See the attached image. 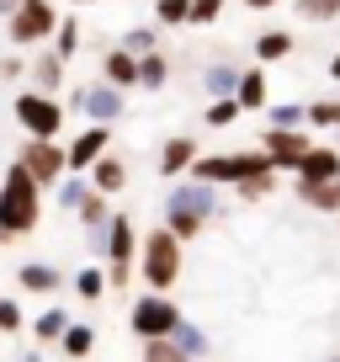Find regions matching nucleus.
Segmentation results:
<instances>
[{"mask_svg": "<svg viewBox=\"0 0 340 362\" xmlns=\"http://www.w3.org/2000/svg\"><path fill=\"white\" fill-rule=\"evenodd\" d=\"M37 224H43V187L11 160L6 176H0V245L11 250L16 240H27Z\"/></svg>", "mask_w": 340, "mask_h": 362, "instance_id": "1", "label": "nucleus"}, {"mask_svg": "<svg viewBox=\"0 0 340 362\" xmlns=\"http://www.w3.org/2000/svg\"><path fill=\"white\" fill-rule=\"evenodd\" d=\"M133 272H138V283H144V293H170L186 272V245L165 224H149L138 235V267Z\"/></svg>", "mask_w": 340, "mask_h": 362, "instance_id": "2", "label": "nucleus"}, {"mask_svg": "<svg viewBox=\"0 0 340 362\" xmlns=\"http://www.w3.org/2000/svg\"><path fill=\"white\" fill-rule=\"evenodd\" d=\"M261 170H277L261 149H224V155H197V165L186 176L202 181V187H218V192H234V187H245Z\"/></svg>", "mask_w": 340, "mask_h": 362, "instance_id": "3", "label": "nucleus"}, {"mask_svg": "<svg viewBox=\"0 0 340 362\" xmlns=\"http://www.w3.org/2000/svg\"><path fill=\"white\" fill-rule=\"evenodd\" d=\"M59 0H16V11L6 16V43L16 48V54H37V48L54 43L59 33Z\"/></svg>", "mask_w": 340, "mask_h": 362, "instance_id": "4", "label": "nucleus"}, {"mask_svg": "<svg viewBox=\"0 0 340 362\" xmlns=\"http://www.w3.org/2000/svg\"><path fill=\"white\" fill-rule=\"evenodd\" d=\"M59 102H64V117H85V123H96V128H112L117 117L128 112V90L107 86V80H80Z\"/></svg>", "mask_w": 340, "mask_h": 362, "instance_id": "5", "label": "nucleus"}, {"mask_svg": "<svg viewBox=\"0 0 340 362\" xmlns=\"http://www.w3.org/2000/svg\"><path fill=\"white\" fill-rule=\"evenodd\" d=\"M181 320L186 315L170 293H138L133 304H128V330H133V341H170Z\"/></svg>", "mask_w": 340, "mask_h": 362, "instance_id": "6", "label": "nucleus"}, {"mask_svg": "<svg viewBox=\"0 0 340 362\" xmlns=\"http://www.w3.org/2000/svg\"><path fill=\"white\" fill-rule=\"evenodd\" d=\"M11 117L27 128V139H64L69 134V117H64V102L59 96H43V90H16V102H11Z\"/></svg>", "mask_w": 340, "mask_h": 362, "instance_id": "7", "label": "nucleus"}, {"mask_svg": "<svg viewBox=\"0 0 340 362\" xmlns=\"http://www.w3.org/2000/svg\"><path fill=\"white\" fill-rule=\"evenodd\" d=\"M165 214H186V218H197V224H213V218L229 214V192L181 176V181H170V192H165Z\"/></svg>", "mask_w": 340, "mask_h": 362, "instance_id": "8", "label": "nucleus"}, {"mask_svg": "<svg viewBox=\"0 0 340 362\" xmlns=\"http://www.w3.org/2000/svg\"><path fill=\"white\" fill-rule=\"evenodd\" d=\"M16 165H22L43 192H54L59 181H64V139H22Z\"/></svg>", "mask_w": 340, "mask_h": 362, "instance_id": "9", "label": "nucleus"}, {"mask_svg": "<svg viewBox=\"0 0 340 362\" xmlns=\"http://www.w3.org/2000/svg\"><path fill=\"white\" fill-rule=\"evenodd\" d=\"M102 155H112V128H75V134L64 139V176H91V165Z\"/></svg>", "mask_w": 340, "mask_h": 362, "instance_id": "10", "label": "nucleus"}, {"mask_svg": "<svg viewBox=\"0 0 340 362\" xmlns=\"http://www.w3.org/2000/svg\"><path fill=\"white\" fill-rule=\"evenodd\" d=\"M308 144H314L308 128H261V144L255 149H261L277 170H298V160L308 155Z\"/></svg>", "mask_w": 340, "mask_h": 362, "instance_id": "11", "label": "nucleus"}, {"mask_svg": "<svg viewBox=\"0 0 340 362\" xmlns=\"http://www.w3.org/2000/svg\"><path fill=\"white\" fill-rule=\"evenodd\" d=\"M138 235H144V229H138L128 214H112V229H107V250H102V267H107V272H133V267H138Z\"/></svg>", "mask_w": 340, "mask_h": 362, "instance_id": "12", "label": "nucleus"}, {"mask_svg": "<svg viewBox=\"0 0 340 362\" xmlns=\"http://www.w3.org/2000/svg\"><path fill=\"white\" fill-rule=\"evenodd\" d=\"M64 267H54V261H16V288L32 298H59L64 293Z\"/></svg>", "mask_w": 340, "mask_h": 362, "instance_id": "13", "label": "nucleus"}, {"mask_svg": "<svg viewBox=\"0 0 340 362\" xmlns=\"http://www.w3.org/2000/svg\"><path fill=\"white\" fill-rule=\"evenodd\" d=\"M197 155H202V144H197V134H170L165 144H159V160H154V170L165 181H181L186 170L197 165Z\"/></svg>", "mask_w": 340, "mask_h": 362, "instance_id": "14", "label": "nucleus"}, {"mask_svg": "<svg viewBox=\"0 0 340 362\" xmlns=\"http://www.w3.org/2000/svg\"><path fill=\"white\" fill-rule=\"evenodd\" d=\"M340 176V144H308V155L298 160V170H293V181H308V187H319V181H335Z\"/></svg>", "mask_w": 340, "mask_h": 362, "instance_id": "15", "label": "nucleus"}, {"mask_svg": "<svg viewBox=\"0 0 340 362\" xmlns=\"http://www.w3.org/2000/svg\"><path fill=\"white\" fill-rule=\"evenodd\" d=\"M27 86L43 90V96H59V90H64V59H59L54 48L27 54Z\"/></svg>", "mask_w": 340, "mask_h": 362, "instance_id": "16", "label": "nucleus"}, {"mask_svg": "<svg viewBox=\"0 0 340 362\" xmlns=\"http://www.w3.org/2000/svg\"><path fill=\"white\" fill-rule=\"evenodd\" d=\"M234 102H239V112H266V107H272V80H266L261 64H245V69H239Z\"/></svg>", "mask_w": 340, "mask_h": 362, "instance_id": "17", "label": "nucleus"}, {"mask_svg": "<svg viewBox=\"0 0 340 362\" xmlns=\"http://www.w3.org/2000/svg\"><path fill=\"white\" fill-rule=\"evenodd\" d=\"M69 325H75V315H69L64 304H48V309H43V315H37V320H27V330H32V346H37V351L59 346Z\"/></svg>", "mask_w": 340, "mask_h": 362, "instance_id": "18", "label": "nucleus"}, {"mask_svg": "<svg viewBox=\"0 0 340 362\" xmlns=\"http://www.w3.org/2000/svg\"><path fill=\"white\" fill-rule=\"evenodd\" d=\"M293 48H298V37L287 33V27H261V33H255V43H250V59L266 69V64H282Z\"/></svg>", "mask_w": 340, "mask_h": 362, "instance_id": "19", "label": "nucleus"}, {"mask_svg": "<svg viewBox=\"0 0 340 362\" xmlns=\"http://www.w3.org/2000/svg\"><path fill=\"white\" fill-rule=\"evenodd\" d=\"M85 181H91V192H102V197H117V192L128 187V160L112 149V155H102V160L91 165V176H85Z\"/></svg>", "mask_w": 340, "mask_h": 362, "instance_id": "20", "label": "nucleus"}, {"mask_svg": "<svg viewBox=\"0 0 340 362\" xmlns=\"http://www.w3.org/2000/svg\"><path fill=\"white\" fill-rule=\"evenodd\" d=\"M102 80L107 86H117V90H138V59L128 54V48H107L102 54Z\"/></svg>", "mask_w": 340, "mask_h": 362, "instance_id": "21", "label": "nucleus"}, {"mask_svg": "<svg viewBox=\"0 0 340 362\" xmlns=\"http://www.w3.org/2000/svg\"><path fill=\"white\" fill-rule=\"evenodd\" d=\"M234 86H239V64L234 59H213V64L202 69V96L207 102H229Z\"/></svg>", "mask_w": 340, "mask_h": 362, "instance_id": "22", "label": "nucleus"}, {"mask_svg": "<svg viewBox=\"0 0 340 362\" xmlns=\"http://www.w3.org/2000/svg\"><path fill=\"white\" fill-rule=\"evenodd\" d=\"M293 192H298V203L314 208V214H340V176H335V181H319V187L293 181Z\"/></svg>", "mask_w": 340, "mask_h": 362, "instance_id": "23", "label": "nucleus"}, {"mask_svg": "<svg viewBox=\"0 0 340 362\" xmlns=\"http://www.w3.org/2000/svg\"><path fill=\"white\" fill-rule=\"evenodd\" d=\"M69 288H75V298H85V304H102V298H107V267H102V261L80 267L75 277H69Z\"/></svg>", "mask_w": 340, "mask_h": 362, "instance_id": "24", "label": "nucleus"}, {"mask_svg": "<svg viewBox=\"0 0 340 362\" xmlns=\"http://www.w3.org/2000/svg\"><path fill=\"white\" fill-rule=\"evenodd\" d=\"M59 351H64V362H85V357L96 351V325L75 320V325L64 330V341H59Z\"/></svg>", "mask_w": 340, "mask_h": 362, "instance_id": "25", "label": "nucleus"}, {"mask_svg": "<svg viewBox=\"0 0 340 362\" xmlns=\"http://www.w3.org/2000/svg\"><path fill=\"white\" fill-rule=\"evenodd\" d=\"M170 86V54L154 48V54L138 59V90H165Z\"/></svg>", "mask_w": 340, "mask_h": 362, "instance_id": "26", "label": "nucleus"}, {"mask_svg": "<svg viewBox=\"0 0 340 362\" xmlns=\"http://www.w3.org/2000/svg\"><path fill=\"white\" fill-rule=\"evenodd\" d=\"M303 128H340V96H314V102H303Z\"/></svg>", "mask_w": 340, "mask_h": 362, "instance_id": "27", "label": "nucleus"}, {"mask_svg": "<svg viewBox=\"0 0 340 362\" xmlns=\"http://www.w3.org/2000/svg\"><path fill=\"white\" fill-rule=\"evenodd\" d=\"M170 341H176V346H181V351H186V357H192V362L213 351V341H207V330L197 325V320H181V325H176V336H170Z\"/></svg>", "mask_w": 340, "mask_h": 362, "instance_id": "28", "label": "nucleus"}, {"mask_svg": "<svg viewBox=\"0 0 340 362\" xmlns=\"http://www.w3.org/2000/svg\"><path fill=\"white\" fill-rule=\"evenodd\" d=\"M80 33H85V27H80V16H59V33H54V43H48V48L69 64V59L80 54Z\"/></svg>", "mask_w": 340, "mask_h": 362, "instance_id": "29", "label": "nucleus"}, {"mask_svg": "<svg viewBox=\"0 0 340 362\" xmlns=\"http://www.w3.org/2000/svg\"><path fill=\"white\" fill-rule=\"evenodd\" d=\"M117 48H128V54H133V59L154 54V48H159V27H154V22H149V27H128V33L117 37Z\"/></svg>", "mask_w": 340, "mask_h": 362, "instance_id": "30", "label": "nucleus"}, {"mask_svg": "<svg viewBox=\"0 0 340 362\" xmlns=\"http://www.w3.org/2000/svg\"><path fill=\"white\" fill-rule=\"evenodd\" d=\"M293 11H298V22L324 27V22H340V0H293Z\"/></svg>", "mask_w": 340, "mask_h": 362, "instance_id": "31", "label": "nucleus"}, {"mask_svg": "<svg viewBox=\"0 0 340 362\" xmlns=\"http://www.w3.org/2000/svg\"><path fill=\"white\" fill-rule=\"evenodd\" d=\"M85 197H91V181H85V176H64V181L54 187V203L64 208V214H75Z\"/></svg>", "mask_w": 340, "mask_h": 362, "instance_id": "32", "label": "nucleus"}, {"mask_svg": "<svg viewBox=\"0 0 340 362\" xmlns=\"http://www.w3.org/2000/svg\"><path fill=\"white\" fill-rule=\"evenodd\" d=\"M192 22V0H154V27H186Z\"/></svg>", "mask_w": 340, "mask_h": 362, "instance_id": "33", "label": "nucleus"}, {"mask_svg": "<svg viewBox=\"0 0 340 362\" xmlns=\"http://www.w3.org/2000/svg\"><path fill=\"white\" fill-rule=\"evenodd\" d=\"M277 181H282V170H261V176H250L245 187H234V197L239 203H261V197L277 192Z\"/></svg>", "mask_w": 340, "mask_h": 362, "instance_id": "34", "label": "nucleus"}, {"mask_svg": "<svg viewBox=\"0 0 340 362\" xmlns=\"http://www.w3.org/2000/svg\"><path fill=\"white\" fill-rule=\"evenodd\" d=\"M138 362H192L176 341H138Z\"/></svg>", "mask_w": 340, "mask_h": 362, "instance_id": "35", "label": "nucleus"}, {"mask_svg": "<svg viewBox=\"0 0 340 362\" xmlns=\"http://www.w3.org/2000/svg\"><path fill=\"white\" fill-rule=\"evenodd\" d=\"M266 128H303V102H272L266 107Z\"/></svg>", "mask_w": 340, "mask_h": 362, "instance_id": "36", "label": "nucleus"}, {"mask_svg": "<svg viewBox=\"0 0 340 362\" xmlns=\"http://www.w3.org/2000/svg\"><path fill=\"white\" fill-rule=\"evenodd\" d=\"M22 330H27L22 298H0V336H22Z\"/></svg>", "mask_w": 340, "mask_h": 362, "instance_id": "37", "label": "nucleus"}, {"mask_svg": "<svg viewBox=\"0 0 340 362\" xmlns=\"http://www.w3.org/2000/svg\"><path fill=\"white\" fill-rule=\"evenodd\" d=\"M239 117H245V112H239V102L229 96V102H207L202 123H207V128H229V123H239Z\"/></svg>", "mask_w": 340, "mask_h": 362, "instance_id": "38", "label": "nucleus"}, {"mask_svg": "<svg viewBox=\"0 0 340 362\" xmlns=\"http://www.w3.org/2000/svg\"><path fill=\"white\" fill-rule=\"evenodd\" d=\"M224 11H229V0H192V22L186 27H213Z\"/></svg>", "mask_w": 340, "mask_h": 362, "instance_id": "39", "label": "nucleus"}, {"mask_svg": "<svg viewBox=\"0 0 340 362\" xmlns=\"http://www.w3.org/2000/svg\"><path fill=\"white\" fill-rule=\"evenodd\" d=\"M165 229H170L176 240H181V245H192V240L202 235L207 224H197V218H186V214H165Z\"/></svg>", "mask_w": 340, "mask_h": 362, "instance_id": "40", "label": "nucleus"}, {"mask_svg": "<svg viewBox=\"0 0 340 362\" xmlns=\"http://www.w3.org/2000/svg\"><path fill=\"white\" fill-rule=\"evenodd\" d=\"M0 80H27V54H16V48H11V54L0 59Z\"/></svg>", "mask_w": 340, "mask_h": 362, "instance_id": "41", "label": "nucleus"}, {"mask_svg": "<svg viewBox=\"0 0 340 362\" xmlns=\"http://www.w3.org/2000/svg\"><path fill=\"white\" fill-rule=\"evenodd\" d=\"M245 11H277V6H293V0H239Z\"/></svg>", "mask_w": 340, "mask_h": 362, "instance_id": "42", "label": "nucleus"}, {"mask_svg": "<svg viewBox=\"0 0 340 362\" xmlns=\"http://www.w3.org/2000/svg\"><path fill=\"white\" fill-rule=\"evenodd\" d=\"M324 75H329V80H335V86H340V54H329V64H324Z\"/></svg>", "mask_w": 340, "mask_h": 362, "instance_id": "43", "label": "nucleus"}, {"mask_svg": "<svg viewBox=\"0 0 340 362\" xmlns=\"http://www.w3.org/2000/svg\"><path fill=\"white\" fill-rule=\"evenodd\" d=\"M16 362H43V351H37V346H27V351H16Z\"/></svg>", "mask_w": 340, "mask_h": 362, "instance_id": "44", "label": "nucleus"}, {"mask_svg": "<svg viewBox=\"0 0 340 362\" xmlns=\"http://www.w3.org/2000/svg\"><path fill=\"white\" fill-rule=\"evenodd\" d=\"M11 11H16V0H0V22H6Z\"/></svg>", "mask_w": 340, "mask_h": 362, "instance_id": "45", "label": "nucleus"}, {"mask_svg": "<svg viewBox=\"0 0 340 362\" xmlns=\"http://www.w3.org/2000/svg\"><path fill=\"white\" fill-rule=\"evenodd\" d=\"M64 6H107V0H64Z\"/></svg>", "mask_w": 340, "mask_h": 362, "instance_id": "46", "label": "nucleus"}, {"mask_svg": "<svg viewBox=\"0 0 340 362\" xmlns=\"http://www.w3.org/2000/svg\"><path fill=\"white\" fill-rule=\"evenodd\" d=\"M329 362H340V351H335V357H329Z\"/></svg>", "mask_w": 340, "mask_h": 362, "instance_id": "47", "label": "nucleus"}, {"mask_svg": "<svg viewBox=\"0 0 340 362\" xmlns=\"http://www.w3.org/2000/svg\"><path fill=\"white\" fill-rule=\"evenodd\" d=\"M0 298H6V293H0Z\"/></svg>", "mask_w": 340, "mask_h": 362, "instance_id": "48", "label": "nucleus"}]
</instances>
